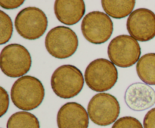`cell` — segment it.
<instances>
[{
    "mask_svg": "<svg viewBox=\"0 0 155 128\" xmlns=\"http://www.w3.org/2000/svg\"><path fill=\"white\" fill-rule=\"evenodd\" d=\"M45 97V88L36 77L25 75L15 81L11 89V98L14 105L23 111H31L42 104Z\"/></svg>",
    "mask_w": 155,
    "mask_h": 128,
    "instance_id": "cell-1",
    "label": "cell"
},
{
    "mask_svg": "<svg viewBox=\"0 0 155 128\" xmlns=\"http://www.w3.org/2000/svg\"><path fill=\"white\" fill-rule=\"evenodd\" d=\"M84 77L81 71L73 65H62L54 70L51 86L54 94L62 99H71L81 92Z\"/></svg>",
    "mask_w": 155,
    "mask_h": 128,
    "instance_id": "cell-2",
    "label": "cell"
},
{
    "mask_svg": "<svg viewBox=\"0 0 155 128\" xmlns=\"http://www.w3.org/2000/svg\"><path fill=\"white\" fill-rule=\"evenodd\" d=\"M118 79L116 66L110 60L98 58L91 62L85 70V81L91 90L107 91L113 88Z\"/></svg>",
    "mask_w": 155,
    "mask_h": 128,
    "instance_id": "cell-3",
    "label": "cell"
},
{
    "mask_svg": "<svg viewBox=\"0 0 155 128\" xmlns=\"http://www.w3.org/2000/svg\"><path fill=\"white\" fill-rule=\"evenodd\" d=\"M32 66L28 50L19 44H10L2 50L0 66L3 73L10 78L25 76Z\"/></svg>",
    "mask_w": 155,
    "mask_h": 128,
    "instance_id": "cell-4",
    "label": "cell"
},
{
    "mask_svg": "<svg viewBox=\"0 0 155 128\" xmlns=\"http://www.w3.org/2000/svg\"><path fill=\"white\" fill-rule=\"evenodd\" d=\"M45 46L48 54L54 58H69L78 48V37L72 29L58 26L51 29L46 35Z\"/></svg>",
    "mask_w": 155,
    "mask_h": 128,
    "instance_id": "cell-5",
    "label": "cell"
},
{
    "mask_svg": "<svg viewBox=\"0 0 155 128\" xmlns=\"http://www.w3.org/2000/svg\"><path fill=\"white\" fill-rule=\"evenodd\" d=\"M141 47L138 41L128 35L114 38L107 47L110 61L120 68H128L138 63L141 58Z\"/></svg>",
    "mask_w": 155,
    "mask_h": 128,
    "instance_id": "cell-6",
    "label": "cell"
},
{
    "mask_svg": "<svg viewBox=\"0 0 155 128\" xmlns=\"http://www.w3.org/2000/svg\"><path fill=\"white\" fill-rule=\"evenodd\" d=\"M89 118L98 126H108L117 121L120 112L117 99L107 93L94 95L87 107Z\"/></svg>",
    "mask_w": 155,
    "mask_h": 128,
    "instance_id": "cell-7",
    "label": "cell"
},
{
    "mask_svg": "<svg viewBox=\"0 0 155 128\" xmlns=\"http://www.w3.org/2000/svg\"><path fill=\"white\" fill-rule=\"evenodd\" d=\"M15 26L21 37L27 40H36L46 31L48 18L39 8L27 7L17 14Z\"/></svg>",
    "mask_w": 155,
    "mask_h": 128,
    "instance_id": "cell-8",
    "label": "cell"
},
{
    "mask_svg": "<svg viewBox=\"0 0 155 128\" xmlns=\"http://www.w3.org/2000/svg\"><path fill=\"white\" fill-rule=\"evenodd\" d=\"M114 24L107 14L92 11L84 17L81 23L83 36L89 42L95 45L105 43L112 36Z\"/></svg>",
    "mask_w": 155,
    "mask_h": 128,
    "instance_id": "cell-9",
    "label": "cell"
},
{
    "mask_svg": "<svg viewBox=\"0 0 155 128\" xmlns=\"http://www.w3.org/2000/svg\"><path fill=\"white\" fill-rule=\"evenodd\" d=\"M127 29L136 41H151L155 37V14L148 8L133 11L127 19Z\"/></svg>",
    "mask_w": 155,
    "mask_h": 128,
    "instance_id": "cell-10",
    "label": "cell"
},
{
    "mask_svg": "<svg viewBox=\"0 0 155 128\" xmlns=\"http://www.w3.org/2000/svg\"><path fill=\"white\" fill-rule=\"evenodd\" d=\"M124 100L130 109L145 111L155 104V90L145 83H134L126 90Z\"/></svg>",
    "mask_w": 155,
    "mask_h": 128,
    "instance_id": "cell-11",
    "label": "cell"
},
{
    "mask_svg": "<svg viewBox=\"0 0 155 128\" xmlns=\"http://www.w3.org/2000/svg\"><path fill=\"white\" fill-rule=\"evenodd\" d=\"M89 123L88 111L78 102H67L58 110L57 114L58 128H88Z\"/></svg>",
    "mask_w": 155,
    "mask_h": 128,
    "instance_id": "cell-12",
    "label": "cell"
},
{
    "mask_svg": "<svg viewBox=\"0 0 155 128\" xmlns=\"http://www.w3.org/2000/svg\"><path fill=\"white\" fill-rule=\"evenodd\" d=\"M54 11L61 23L74 25L84 16L86 5L83 0H57L54 2Z\"/></svg>",
    "mask_w": 155,
    "mask_h": 128,
    "instance_id": "cell-13",
    "label": "cell"
},
{
    "mask_svg": "<svg viewBox=\"0 0 155 128\" xmlns=\"http://www.w3.org/2000/svg\"><path fill=\"white\" fill-rule=\"evenodd\" d=\"M101 5L105 13L109 17L115 19H121L130 16L133 12L136 1L135 0H103Z\"/></svg>",
    "mask_w": 155,
    "mask_h": 128,
    "instance_id": "cell-14",
    "label": "cell"
},
{
    "mask_svg": "<svg viewBox=\"0 0 155 128\" xmlns=\"http://www.w3.org/2000/svg\"><path fill=\"white\" fill-rule=\"evenodd\" d=\"M136 72L145 84L155 85V53L142 56L136 64Z\"/></svg>",
    "mask_w": 155,
    "mask_h": 128,
    "instance_id": "cell-15",
    "label": "cell"
},
{
    "mask_svg": "<svg viewBox=\"0 0 155 128\" xmlns=\"http://www.w3.org/2000/svg\"><path fill=\"white\" fill-rule=\"evenodd\" d=\"M7 128H40L36 116L22 111L14 113L7 122Z\"/></svg>",
    "mask_w": 155,
    "mask_h": 128,
    "instance_id": "cell-16",
    "label": "cell"
},
{
    "mask_svg": "<svg viewBox=\"0 0 155 128\" xmlns=\"http://www.w3.org/2000/svg\"><path fill=\"white\" fill-rule=\"evenodd\" d=\"M13 34V23L10 17L0 11V45L7 43Z\"/></svg>",
    "mask_w": 155,
    "mask_h": 128,
    "instance_id": "cell-17",
    "label": "cell"
},
{
    "mask_svg": "<svg viewBox=\"0 0 155 128\" xmlns=\"http://www.w3.org/2000/svg\"><path fill=\"white\" fill-rule=\"evenodd\" d=\"M111 128H144L141 122L136 117L125 116L118 119Z\"/></svg>",
    "mask_w": 155,
    "mask_h": 128,
    "instance_id": "cell-18",
    "label": "cell"
},
{
    "mask_svg": "<svg viewBox=\"0 0 155 128\" xmlns=\"http://www.w3.org/2000/svg\"><path fill=\"white\" fill-rule=\"evenodd\" d=\"M9 106V96L7 91L0 87V117H2L8 109Z\"/></svg>",
    "mask_w": 155,
    "mask_h": 128,
    "instance_id": "cell-19",
    "label": "cell"
},
{
    "mask_svg": "<svg viewBox=\"0 0 155 128\" xmlns=\"http://www.w3.org/2000/svg\"><path fill=\"white\" fill-rule=\"evenodd\" d=\"M24 3V0H0V6L7 10L18 8Z\"/></svg>",
    "mask_w": 155,
    "mask_h": 128,
    "instance_id": "cell-20",
    "label": "cell"
},
{
    "mask_svg": "<svg viewBox=\"0 0 155 128\" xmlns=\"http://www.w3.org/2000/svg\"><path fill=\"white\" fill-rule=\"evenodd\" d=\"M144 128H155V108L147 112L143 120Z\"/></svg>",
    "mask_w": 155,
    "mask_h": 128,
    "instance_id": "cell-21",
    "label": "cell"
}]
</instances>
